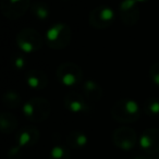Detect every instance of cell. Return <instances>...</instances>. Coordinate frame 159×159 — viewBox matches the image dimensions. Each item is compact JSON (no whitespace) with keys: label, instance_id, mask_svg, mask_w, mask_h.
Returning a JSON list of instances; mask_svg holds the SVG:
<instances>
[{"label":"cell","instance_id":"26","mask_svg":"<svg viewBox=\"0 0 159 159\" xmlns=\"http://www.w3.org/2000/svg\"><path fill=\"white\" fill-rule=\"evenodd\" d=\"M152 159H159V154H157V155H155V156H152Z\"/></svg>","mask_w":159,"mask_h":159},{"label":"cell","instance_id":"25","mask_svg":"<svg viewBox=\"0 0 159 159\" xmlns=\"http://www.w3.org/2000/svg\"><path fill=\"white\" fill-rule=\"evenodd\" d=\"M136 1L139 3H145V2H147V1H149V0H136Z\"/></svg>","mask_w":159,"mask_h":159},{"label":"cell","instance_id":"10","mask_svg":"<svg viewBox=\"0 0 159 159\" xmlns=\"http://www.w3.org/2000/svg\"><path fill=\"white\" fill-rule=\"evenodd\" d=\"M119 14L121 21L126 26H133L139 20L141 11L136 0H122L119 5Z\"/></svg>","mask_w":159,"mask_h":159},{"label":"cell","instance_id":"22","mask_svg":"<svg viewBox=\"0 0 159 159\" xmlns=\"http://www.w3.org/2000/svg\"><path fill=\"white\" fill-rule=\"evenodd\" d=\"M149 76L155 85L159 86V61L155 62L149 69Z\"/></svg>","mask_w":159,"mask_h":159},{"label":"cell","instance_id":"11","mask_svg":"<svg viewBox=\"0 0 159 159\" xmlns=\"http://www.w3.org/2000/svg\"><path fill=\"white\" fill-rule=\"evenodd\" d=\"M63 104L66 110L72 113H89L91 107L87 104L86 98L76 92H70L63 98Z\"/></svg>","mask_w":159,"mask_h":159},{"label":"cell","instance_id":"18","mask_svg":"<svg viewBox=\"0 0 159 159\" xmlns=\"http://www.w3.org/2000/svg\"><path fill=\"white\" fill-rule=\"evenodd\" d=\"M2 102L7 108L14 109L20 106L21 104V96L18 92L7 91L2 95Z\"/></svg>","mask_w":159,"mask_h":159},{"label":"cell","instance_id":"7","mask_svg":"<svg viewBox=\"0 0 159 159\" xmlns=\"http://www.w3.org/2000/svg\"><path fill=\"white\" fill-rule=\"evenodd\" d=\"M31 9V0H1V12L9 20L22 18Z\"/></svg>","mask_w":159,"mask_h":159},{"label":"cell","instance_id":"2","mask_svg":"<svg viewBox=\"0 0 159 159\" xmlns=\"http://www.w3.org/2000/svg\"><path fill=\"white\" fill-rule=\"evenodd\" d=\"M72 38L71 27L66 23H56L47 31L45 43L49 48L53 50L63 49L70 44Z\"/></svg>","mask_w":159,"mask_h":159},{"label":"cell","instance_id":"8","mask_svg":"<svg viewBox=\"0 0 159 159\" xmlns=\"http://www.w3.org/2000/svg\"><path fill=\"white\" fill-rule=\"evenodd\" d=\"M112 142L119 149L131 150L137 143V134L130 126H120L112 133Z\"/></svg>","mask_w":159,"mask_h":159},{"label":"cell","instance_id":"16","mask_svg":"<svg viewBox=\"0 0 159 159\" xmlns=\"http://www.w3.org/2000/svg\"><path fill=\"white\" fill-rule=\"evenodd\" d=\"M19 125L18 119L10 112H2L0 115V128L3 134H10L14 132Z\"/></svg>","mask_w":159,"mask_h":159},{"label":"cell","instance_id":"23","mask_svg":"<svg viewBox=\"0 0 159 159\" xmlns=\"http://www.w3.org/2000/svg\"><path fill=\"white\" fill-rule=\"evenodd\" d=\"M20 155H21V147L19 145L12 146L9 149V152H8V157L10 159H19Z\"/></svg>","mask_w":159,"mask_h":159},{"label":"cell","instance_id":"4","mask_svg":"<svg viewBox=\"0 0 159 159\" xmlns=\"http://www.w3.org/2000/svg\"><path fill=\"white\" fill-rule=\"evenodd\" d=\"M56 77H57L58 82L63 86L75 87L82 81L83 71L81 66L73 62H64L57 68Z\"/></svg>","mask_w":159,"mask_h":159},{"label":"cell","instance_id":"20","mask_svg":"<svg viewBox=\"0 0 159 159\" xmlns=\"http://www.w3.org/2000/svg\"><path fill=\"white\" fill-rule=\"evenodd\" d=\"M49 159H71V152L64 145H55L49 152Z\"/></svg>","mask_w":159,"mask_h":159},{"label":"cell","instance_id":"3","mask_svg":"<svg viewBox=\"0 0 159 159\" xmlns=\"http://www.w3.org/2000/svg\"><path fill=\"white\" fill-rule=\"evenodd\" d=\"M51 112V105L46 98L34 97L27 100L23 106V115L27 120L35 123L48 119Z\"/></svg>","mask_w":159,"mask_h":159},{"label":"cell","instance_id":"24","mask_svg":"<svg viewBox=\"0 0 159 159\" xmlns=\"http://www.w3.org/2000/svg\"><path fill=\"white\" fill-rule=\"evenodd\" d=\"M133 159H152V157H147V156H145V155H139V156L134 157Z\"/></svg>","mask_w":159,"mask_h":159},{"label":"cell","instance_id":"14","mask_svg":"<svg viewBox=\"0 0 159 159\" xmlns=\"http://www.w3.org/2000/svg\"><path fill=\"white\" fill-rule=\"evenodd\" d=\"M82 91H83V96L89 102H99L102 97V94H104L102 87L98 83H96L95 81H92V80L86 81L83 84Z\"/></svg>","mask_w":159,"mask_h":159},{"label":"cell","instance_id":"19","mask_svg":"<svg viewBox=\"0 0 159 159\" xmlns=\"http://www.w3.org/2000/svg\"><path fill=\"white\" fill-rule=\"evenodd\" d=\"M144 112L149 117L159 116V98L148 97L144 102Z\"/></svg>","mask_w":159,"mask_h":159},{"label":"cell","instance_id":"9","mask_svg":"<svg viewBox=\"0 0 159 159\" xmlns=\"http://www.w3.org/2000/svg\"><path fill=\"white\" fill-rule=\"evenodd\" d=\"M139 145L146 155L159 154V129L149 128L143 131L139 136Z\"/></svg>","mask_w":159,"mask_h":159},{"label":"cell","instance_id":"12","mask_svg":"<svg viewBox=\"0 0 159 159\" xmlns=\"http://www.w3.org/2000/svg\"><path fill=\"white\" fill-rule=\"evenodd\" d=\"M40 137V133L35 126H24L18 131L16 135V145L22 147H32L38 143Z\"/></svg>","mask_w":159,"mask_h":159},{"label":"cell","instance_id":"13","mask_svg":"<svg viewBox=\"0 0 159 159\" xmlns=\"http://www.w3.org/2000/svg\"><path fill=\"white\" fill-rule=\"evenodd\" d=\"M25 82L32 89L42 91L48 84V76L43 70L30 69L25 73Z\"/></svg>","mask_w":159,"mask_h":159},{"label":"cell","instance_id":"1","mask_svg":"<svg viewBox=\"0 0 159 159\" xmlns=\"http://www.w3.org/2000/svg\"><path fill=\"white\" fill-rule=\"evenodd\" d=\"M111 116L119 123H132L141 117V108L135 100L121 99L111 108Z\"/></svg>","mask_w":159,"mask_h":159},{"label":"cell","instance_id":"15","mask_svg":"<svg viewBox=\"0 0 159 159\" xmlns=\"http://www.w3.org/2000/svg\"><path fill=\"white\" fill-rule=\"evenodd\" d=\"M66 145L72 149H80L87 145L89 143V137L84 132L79 130H73L66 135Z\"/></svg>","mask_w":159,"mask_h":159},{"label":"cell","instance_id":"6","mask_svg":"<svg viewBox=\"0 0 159 159\" xmlns=\"http://www.w3.org/2000/svg\"><path fill=\"white\" fill-rule=\"evenodd\" d=\"M89 22L93 29H108L115 22V12L108 6H98L91 11L89 16Z\"/></svg>","mask_w":159,"mask_h":159},{"label":"cell","instance_id":"17","mask_svg":"<svg viewBox=\"0 0 159 159\" xmlns=\"http://www.w3.org/2000/svg\"><path fill=\"white\" fill-rule=\"evenodd\" d=\"M31 13L34 18L44 21L49 18L51 11L47 3L43 2V1H36L31 6Z\"/></svg>","mask_w":159,"mask_h":159},{"label":"cell","instance_id":"21","mask_svg":"<svg viewBox=\"0 0 159 159\" xmlns=\"http://www.w3.org/2000/svg\"><path fill=\"white\" fill-rule=\"evenodd\" d=\"M10 63L14 70H23L26 66V59L21 52H14L10 57Z\"/></svg>","mask_w":159,"mask_h":159},{"label":"cell","instance_id":"5","mask_svg":"<svg viewBox=\"0 0 159 159\" xmlns=\"http://www.w3.org/2000/svg\"><path fill=\"white\" fill-rule=\"evenodd\" d=\"M16 45L20 50L26 53H32L39 50L43 46L42 34L34 29H23L16 35Z\"/></svg>","mask_w":159,"mask_h":159}]
</instances>
